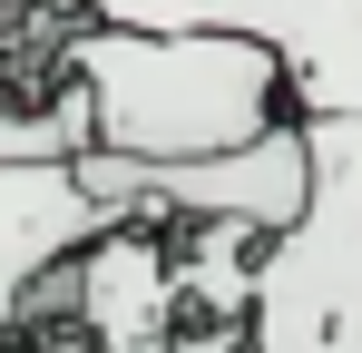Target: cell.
I'll list each match as a JSON object with an SVG mask.
<instances>
[{"mask_svg": "<svg viewBox=\"0 0 362 353\" xmlns=\"http://www.w3.org/2000/svg\"><path fill=\"white\" fill-rule=\"evenodd\" d=\"M59 79L88 89V147H118V157H216V147L284 128L294 108L274 40L235 20H196V30L88 20L69 30Z\"/></svg>", "mask_w": 362, "mask_h": 353, "instance_id": "1", "label": "cell"}, {"mask_svg": "<svg viewBox=\"0 0 362 353\" xmlns=\"http://www.w3.org/2000/svg\"><path fill=\"white\" fill-rule=\"evenodd\" d=\"M313 196L245 265L255 353H362V118H303Z\"/></svg>", "mask_w": 362, "mask_h": 353, "instance_id": "2", "label": "cell"}, {"mask_svg": "<svg viewBox=\"0 0 362 353\" xmlns=\"http://www.w3.org/2000/svg\"><path fill=\"white\" fill-rule=\"evenodd\" d=\"M108 226L127 216L69 157H0V353L20 334V314L40 304V285L78 265V245H98Z\"/></svg>", "mask_w": 362, "mask_h": 353, "instance_id": "3", "label": "cell"}, {"mask_svg": "<svg viewBox=\"0 0 362 353\" xmlns=\"http://www.w3.org/2000/svg\"><path fill=\"white\" fill-rule=\"evenodd\" d=\"M226 20L274 40L294 118H362V0H226Z\"/></svg>", "mask_w": 362, "mask_h": 353, "instance_id": "4", "label": "cell"}, {"mask_svg": "<svg viewBox=\"0 0 362 353\" xmlns=\"http://www.w3.org/2000/svg\"><path fill=\"white\" fill-rule=\"evenodd\" d=\"M167 304H177V265L137 235V216L127 226H108L98 245H78V314L108 334V344H147L157 324H167Z\"/></svg>", "mask_w": 362, "mask_h": 353, "instance_id": "5", "label": "cell"}, {"mask_svg": "<svg viewBox=\"0 0 362 353\" xmlns=\"http://www.w3.org/2000/svg\"><path fill=\"white\" fill-rule=\"evenodd\" d=\"M78 20H127V30H196L226 20V0H69Z\"/></svg>", "mask_w": 362, "mask_h": 353, "instance_id": "6", "label": "cell"}, {"mask_svg": "<svg viewBox=\"0 0 362 353\" xmlns=\"http://www.w3.org/2000/svg\"><path fill=\"white\" fill-rule=\"evenodd\" d=\"M0 10H20V0H0Z\"/></svg>", "mask_w": 362, "mask_h": 353, "instance_id": "7", "label": "cell"}]
</instances>
